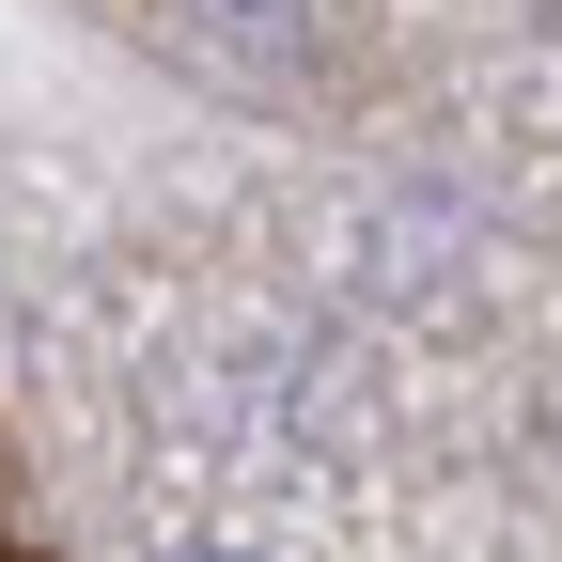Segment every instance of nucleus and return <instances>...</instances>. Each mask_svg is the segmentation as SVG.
I'll return each instance as SVG.
<instances>
[{"label": "nucleus", "mask_w": 562, "mask_h": 562, "mask_svg": "<svg viewBox=\"0 0 562 562\" xmlns=\"http://www.w3.org/2000/svg\"><path fill=\"white\" fill-rule=\"evenodd\" d=\"M157 562H250V547H157Z\"/></svg>", "instance_id": "f03ea898"}, {"label": "nucleus", "mask_w": 562, "mask_h": 562, "mask_svg": "<svg viewBox=\"0 0 562 562\" xmlns=\"http://www.w3.org/2000/svg\"><path fill=\"white\" fill-rule=\"evenodd\" d=\"M0 562H16V469H0Z\"/></svg>", "instance_id": "f257e3e1"}]
</instances>
